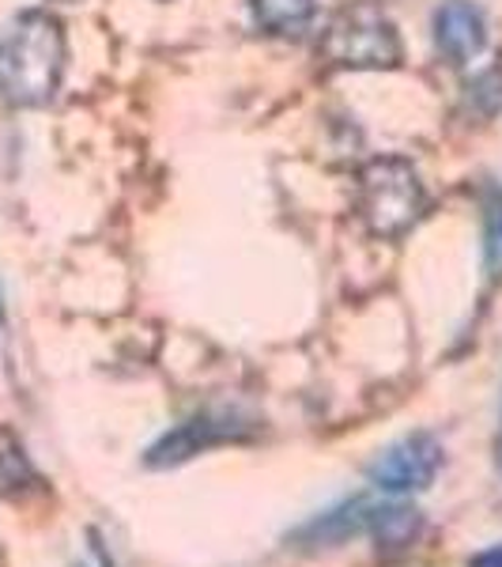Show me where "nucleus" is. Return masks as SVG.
I'll return each mask as SVG.
<instances>
[{
  "label": "nucleus",
  "mask_w": 502,
  "mask_h": 567,
  "mask_svg": "<svg viewBox=\"0 0 502 567\" xmlns=\"http://www.w3.org/2000/svg\"><path fill=\"white\" fill-rule=\"evenodd\" d=\"M400 53L394 20L370 0L341 8L322 34V58L336 69H397Z\"/></svg>",
  "instance_id": "nucleus-3"
},
{
  "label": "nucleus",
  "mask_w": 502,
  "mask_h": 567,
  "mask_svg": "<svg viewBox=\"0 0 502 567\" xmlns=\"http://www.w3.org/2000/svg\"><path fill=\"white\" fill-rule=\"evenodd\" d=\"M65 31L50 12H23L0 34V99L8 106H45L65 76Z\"/></svg>",
  "instance_id": "nucleus-1"
},
{
  "label": "nucleus",
  "mask_w": 502,
  "mask_h": 567,
  "mask_svg": "<svg viewBox=\"0 0 502 567\" xmlns=\"http://www.w3.org/2000/svg\"><path fill=\"white\" fill-rule=\"evenodd\" d=\"M435 45L450 65H469L488 45V16L472 0H442L435 12Z\"/></svg>",
  "instance_id": "nucleus-6"
},
{
  "label": "nucleus",
  "mask_w": 502,
  "mask_h": 567,
  "mask_svg": "<svg viewBox=\"0 0 502 567\" xmlns=\"http://www.w3.org/2000/svg\"><path fill=\"white\" fill-rule=\"evenodd\" d=\"M31 462H27L23 446L15 443L12 432H0V481H4V488H15L20 481H31Z\"/></svg>",
  "instance_id": "nucleus-9"
},
{
  "label": "nucleus",
  "mask_w": 502,
  "mask_h": 567,
  "mask_svg": "<svg viewBox=\"0 0 502 567\" xmlns=\"http://www.w3.org/2000/svg\"><path fill=\"white\" fill-rule=\"evenodd\" d=\"M499 465H502V443H499Z\"/></svg>",
  "instance_id": "nucleus-14"
},
{
  "label": "nucleus",
  "mask_w": 502,
  "mask_h": 567,
  "mask_svg": "<svg viewBox=\"0 0 502 567\" xmlns=\"http://www.w3.org/2000/svg\"><path fill=\"white\" fill-rule=\"evenodd\" d=\"M239 416L231 413H205V416H194L186 424H178L175 432H167L159 443L148 451V465L151 470H167V465H181L189 462L194 454L200 451H212V446L227 443V439H239L242 435Z\"/></svg>",
  "instance_id": "nucleus-5"
},
{
  "label": "nucleus",
  "mask_w": 502,
  "mask_h": 567,
  "mask_svg": "<svg viewBox=\"0 0 502 567\" xmlns=\"http://www.w3.org/2000/svg\"><path fill=\"white\" fill-rule=\"evenodd\" d=\"M8 337V315H4V299H0V344H4Z\"/></svg>",
  "instance_id": "nucleus-13"
},
{
  "label": "nucleus",
  "mask_w": 502,
  "mask_h": 567,
  "mask_svg": "<svg viewBox=\"0 0 502 567\" xmlns=\"http://www.w3.org/2000/svg\"><path fill=\"white\" fill-rule=\"evenodd\" d=\"M442 470V443L431 432H412L397 443H389L370 462L367 477L386 496H408V492L431 488V481Z\"/></svg>",
  "instance_id": "nucleus-4"
},
{
  "label": "nucleus",
  "mask_w": 502,
  "mask_h": 567,
  "mask_svg": "<svg viewBox=\"0 0 502 567\" xmlns=\"http://www.w3.org/2000/svg\"><path fill=\"white\" fill-rule=\"evenodd\" d=\"M483 254H488L491 277H502V194L488 205V231H483Z\"/></svg>",
  "instance_id": "nucleus-10"
},
{
  "label": "nucleus",
  "mask_w": 502,
  "mask_h": 567,
  "mask_svg": "<svg viewBox=\"0 0 502 567\" xmlns=\"http://www.w3.org/2000/svg\"><path fill=\"white\" fill-rule=\"evenodd\" d=\"M91 542H95V534H91ZM91 556H95V564H80V567H114V564H109V556H106V548L103 545H91Z\"/></svg>",
  "instance_id": "nucleus-12"
},
{
  "label": "nucleus",
  "mask_w": 502,
  "mask_h": 567,
  "mask_svg": "<svg viewBox=\"0 0 502 567\" xmlns=\"http://www.w3.org/2000/svg\"><path fill=\"white\" fill-rule=\"evenodd\" d=\"M423 529V518H419L416 507L408 503H381L374 507L370 503V518H367V534L378 542V548H405L412 545Z\"/></svg>",
  "instance_id": "nucleus-7"
},
{
  "label": "nucleus",
  "mask_w": 502,
  "mask_h": 567,
  "mask_svg": "<svg viewBox=\"0 0 502 567\" xmlns=\"http://www.w3.org/2000/svg\"><path fill=\"white\" fill-rule=\"evenodd\" d=\"M472 567H502V545L499 548H488V553H480Z\"/></svg>",
  "instance_id": "nucleus-11"
},
{
  "label": "nucleus",
  "mask_w": 502,
  "mask_h": 567,
  "mask_svg": "<svg viewBox=\"0 0 502 567\" xmlns=\"http://www.w3.org/2000/svg\"><path fill=\"white\" fill-rule=\"evenodd\" d=\"M427 189L416 167L397 155L370 159L359 175V216L378 239H400L423 216Z\"/></svg>",
  "instance_id": "nucleus-2"
},
{
  "label": "nucleus",
  "mask_w": 502,
  "mask_h": 567,
  "mask_svg": "<svg viewBox=\"0 0 502 567\" xmlns=\"http://www.w3.org/2000/svg\"><path fill=\"white\" fill-rule=\"evenodd\" d=\"M253 20L269 34H303L314 20V0H253Z\"/></svg>",
  "instance_id": "nucleus-8"
}]
</instances>
